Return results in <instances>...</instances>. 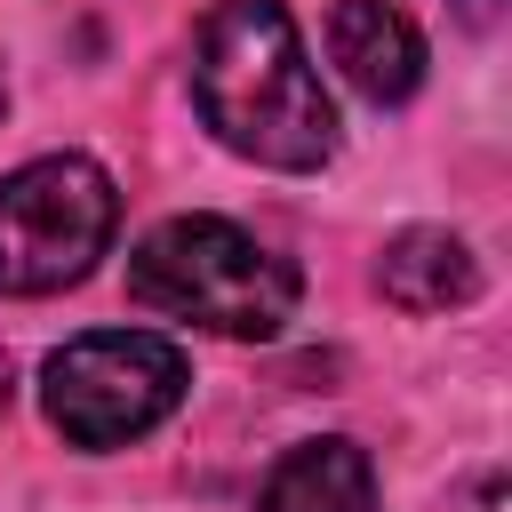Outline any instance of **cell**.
Listing matches in <instances>:
<instances>
[{
    "instance_id": "1",
    "label": "cell",
    "mask_w": 512,
    "mask_h": 512,
    "mask_svg": "<svg viewBox=\"0 0 512 512\" xmlns=\"http://www.w3.org/2000/svg\"><path fill=\"white\" fill-rule=\"evenodd\" d=\"M200 120L264 168H320L336 152V104L304 56V32L280 0H216L192 48Z\"/></svg>"
},
{
    "instance_id": "2",
    "label": "cell",
    "mask_w": 512,
    "mask_h": 512,
    "mask_svg": "<svg viewBox=\"0 0 512 512\" xmlns=\"http://www.w3.org/2000/svg\"><path fill=\"white\" fill-rule=\"evenodd\" d=\"M128 296L144 312H168L216 336H280L304 280L288 256H272L256 232L224 216H168L128 256Z\"/></svg>"
},
{
    "instance_id": "3",
    "label": "cell",
    "mask_w": 512,
    "mask_h": 512,
    "mask_svg": "<svg viewBox=\"0 0 512 512\" xmlns=\"http://www.w3.org/2000/svg\"><path fill=\"white\" fill-rule=\"evenodd\" d=\"M120 192L88 152H48L0 176V296H56L112 248Z\"/></svg>"
},
{
    "instance_id": "4",
    "label": "cell",
    "mask_w": 512,
    "mask_h": 512,
    "mask_svg": "<svg viewBox=\"0 0 512 512\" xmlns=\"http://www.w3.org/2000/svg\"><path fill=\"white\" fill-rule=\"evenodd\" d=\"M184 384H192V368H184V352L168 336L96 328V336H72L64 352H48L40 408L72 448H128L160 416H176Z\"/></svg>"
},
{
    "instance_id": "5",
    "label": "cell",
    "mask_w": 512,
    "mask_h": 512,
    "mask_svg": "<svg viewBox=\"0 0 512 512\" xmlns=\"http://www.w3.org/2000/svg\"><path fill=\"white\" fill-rule=\"evenodd\" d=\"M328 56L368 104H408L424 80V40L392 0H336L328 8Z\"/></svg>"
},
{
    "instance_id": "6",
    "label": "cell",
    "mask_w": 512,
    "mask_h": 512,
    "mask_svg": "<svg viewBox=\"0 0 512 512\" xmlns=\"http://www.w3.org/2000/svg\"><path fill=\"white\" fill-rule=\"evenodd\" d=\"M256 512H376V464L360 440H296L264 472Z\"/></svg>"
},
{
    "instance_id": "7",
    "label": "cell",
    "mask_w": 512,
    "mask_h": 512,
    "mask_svg": "<svg viewBox=\"0 0 512 512\" xmlns=\"http://www.w3.org/2000/svg\"><path fill=\"white\" fill-rule=\"evenodd\" d=\"M376 288H384L400 312H448V304H472V296H480V264H472V248H464L456 232L416 224V232H400V240L384 248Z\"/></svg>"
},
{
    "instance_id": "8",
    "label": "cell",
    "mask_w": 512,
    "mask_h": 512,
    "mask_svg": "<svg viewBox=\"0 0 512 512\" xmlns=\"http://www.w3.org/2000/svg\"><path fill=\"white\" fill-rule=\"evenodd\" d=\"M440 512H504V480H496V472H480V480H472V488H456Z\"/></svg>"
},
{
    "instance_id": "9",
    "label": "cell",
    "mask_w": 512,
    "mask_h": 512,
    "mask_svg": "<svg viewBox=\"0 0 512 512\" xmlns=\"http://www.w3.org/2000/svg\"><path fill=\"white\" fill-rule=\"evenodd\" d=\"M0 408H8V352H0Z\"/></svg>"
},
{
    "instance_id": "10",
    "label": "cell",
    "mask_w": 512,
    "mask_h": 512,
    "mask_svg": "<svg viewBox=\"0 0 512 512\" xmlns=\"http://www.w3.org/2000/svg\"><path fill=\"white\" fill-rule=\"evenodd\" d=\"M0 112H8V80H0Z\"/></svg>"
}]
</instances>
